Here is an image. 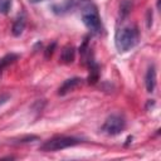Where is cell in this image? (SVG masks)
<instances>
[{
    "label": "cell",
    "mask_w": 161,
    "mask_h": 161,
    "mask_svg": "<svg viewBox=\"0 0 161 161\" xmlns=\"http://www.w3.org/2000/svg\"><path fill=\"white\" fill-rule=\"evenodd\" d=\"M25 25H26V16L24 13L19 14L16 16V19L14 20L13 23V26H11V34L14 36H20L25 29Z\"/></svg>",
    "instance_id": "obj_7"
},
{
    "label": "cell",
    "mask_w": 161,
    "mask_h": 161,
    "mask_svg": "<svg viewBox=\"0 0 161 161\" xmlns=\"http://www.w3.org/2000/svg\"><path fill=\"white\" fill-rule=\"evenodd\" d=\"M80 142H82L80 138L73 137V136H55L45 141L40 146V150L44 152H53V151H59V150H64L68 147H73L75 145H79Z\"/></svg>",
    "instance_id": "obj_3"
},
{
    "label": "cell",
    "mask_w": 161,
    "mask_h": 161,
    "mask_svg": "<svg viewBox=\"0 0 161 161\" xmlns=\"http://www.w3.org/2000/svg\"><path fill=\"white\" fill-rule=\"evenodd\" d=\"M18 58H19V55L15 54V53H9V54L4 55L3 58H0V73H1L8 65L13 64Z\"/></svg>",
    "instance_id": "obj_10"
},
{
    "label": "cell",
    "mask_w": 161,
    "mask_h": 161,
    "mask_svg": "<svg viewBox=\"0 0 161 161\" xmlns=\"http://www.w3.org/2000/svg\"><path fill=\"white\" fill-rule=\"evenodd\" d=\"M145 84H146V91L148 93H152L155 87H156V69H155V65L151 64L146 72V75H145Z\"/></svg>",
    "instance_id": "obj_8"
},
{
    "label": "cell",
    "mask_w": 161,
    "mask_h": 161,
    "mask_svg": "<svg viewBox=\"0 0 161 161\" xmlns=\"http://www.w3.org/2000/svg\"><path fill=\"white\" fill-rule=\"evenodd\" d=\"M55 45H57V43H52V45H49V47L47 48V50H45V58H49V57L53 54Z\"/></svg>",
    "instance_id": "obj_13"
},
{
    "label": "cell",
    "mask_w": 161,
    "mask_h": 161,
    "mask_svg": "<svg viewBox=\"0 0 161 161\" xmlns=\"http://www.w3.org/2000/svg\"><path fill=\"white\" fill-rule=\"evenodd\" d=\"M131 8H132V1H130V0H123L122 4H121V8H119L121 15H122V16H126V15L131 11Z\"/></svg>",
    "instance_id": "obj_11"
},
{
    "label": "cell",
    "mask_w": 161,
    "mask_h": 161,
    "mask_svg": "<svg viewBox=\"0 0 161 161\" xmlns=\"http://www.w3.org/2000/svg\"><path fill=\"white\" fill-rule=\"evenodd\" d=\"M9 98H10L9 94H0V106H3L5 102H8Z\"/></svg>",
    "instance_id": "obj_14"
},
{
    "label": "cell",
    "mask_w": 161,
    "mask_h": 161,
    "mask_svg": "<svg viewBox=\"0 0 161 161\" xmlns=\"http://www.w3.org/2000/svg\"><path fill=\"white\" fill-rule=\"evenodd\" d=\"M74 58H75V49L73 45H65L63 47L62 49V53H60V62L64 63V64H70L74 62Z\"/></svg>",
    "instance_id": "obj_9"
},
{
    "label": "cell",
    "mask_w": 161,
    "mask_h": 161,
    "mask_svg": "<svg viewBox=\"0 0 161 161\" xmlns=\"http://www.w3.org/2000/svg\"><path fill=\"white\" fill-rule=\"evenodd\" d=\"M126 127V119L122 114L118 113H113L111 116H108L102 126V132H104L106 135L109 136H116L118 133H121Z\"/></svg>",
    "instance_id": "obj_4"
},
{
    "label": "cell",
    "mask_w": 161,
    "mask_h": 161,
    "mask_svg": "<svg viewBox=\"0 0 161 161\" xmlns=\"http://www.w3.org/2000/svg\"><path fill=\"white\" fill-rule=\"evenodd\" d=\"M80 84H82V79H80V78H78V77L69 78V79L64 80L63 84L59 87L58 94H59V96H64V94L72 92L73 89H75V88H77L78 86H80Z\"/></svg>",
    "instance_id": "obj_6"
},
{
    "label": "cell",
    "mask_w": 161,
    "mask_h": 161,
    "mask_svg": "<svg viewBox=\"0 0 161 161\" xmlns=\"http://www.w3.org/2000/svg\"><path fill=\"white\" fill-rule=\"evenodd\" d=\"M80 15H82V21L87 26V29L93 33V34H101L103 28H102V21L101 16L98 13L97 6L93 3H89L84 0L80 5Z\"/></svg>",
    "instance_id": "obj_2"
},
{
    "label": "cell",
    "mask_w": 161,
    "mask_h": 161,
    "mask_svg": "<svg viewBox=\"0 0 161 161\" xmlns=\"http://www.w3.org/2000/svg\"><path fill=\"white\" fill-rule=\"evenodd\" d=\"M140 40L138 29L135 25L122 26L116 31L114 35V45L119 53H126L135 48Z\"/></svg>",
    "instance_id": "obj_1"
},
{
    "label": "cell",
    "mask_w": 161,
    "mask_h": 161,
    "mask_svg": "<svg viewBox=\"0 0 161 161\" xmlns=\"http://www.w3.org/2000/svg\"><path fill=\"white\" fill-rule=\"evenodd\" d=\"M151 19H152V11L148 10V11H147V26H148V28H150L151 24H152V20H151Z\"/></svg>",
    "instance_id": "obj_15"
},
{
    "label": "cell",
    "mask_w": 161,
    "mask_h": 161,
    "mask_svg": "<svg viewBox=\"0 0 161 161\" xmlns=\"http://www.w3.org/2000/svg\"><path fill=\"white\" fill-rule=\"evenodd\" d=\"M83 1L84 0H63L62 3L52 5V10L57 15H64V14L74 11L78 6L82 5Z\"/></svg>",
    "instance_id": "obj_5"
},
{
    "label": "cell",
    "mask_w": 161,
    "mask_h": 161,
    "mask_svg": "<svg viewBox=\"0 0 161 161\" xmlns=\"http://www.w3.org/2000/svg\"><path fill=\"white\" fill-rule=\"evenodd\" d=\"M11 8V0H0V13L8 14Z\"/></svg>",
    "instance_id": "obj_12"
},
{
    "label": "cell",
    "mask_w": 161,
    "mask_h": 161,
    "mask_svg": "<svg viewBox=\"0 0 161 161\" xmlns=\"http://www.w3.org/2000/svg\"><path fill=\"white\" fill-rule=\"evenodd\" d=\"M30 3H33V4H38V3H42V1H47V0H29Z\"/></svg>",
    "instance_id": "obj_16"
}]
</instances>
